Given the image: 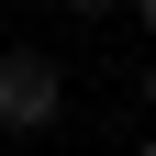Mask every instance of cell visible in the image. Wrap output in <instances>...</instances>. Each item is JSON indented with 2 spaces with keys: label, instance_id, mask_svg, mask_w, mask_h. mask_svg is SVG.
I'll return each mask as SVG.
<instances>
[{
  "label": "cell",
  "instance_id": "obj_1",
  "mask_svg": "<svg viewBox=\"0 0 156 156\" xmlns=\"http://www.w3.org/2000/svg\"><path fill=\"white\" fill-rule=\"evenodd\" d=\"M56 112H67V67H56L45 45H11L0 56V123L11 134H45Z\"/></svg>",
  "mask_w": 156,
  "mask_h": 156
},
{
  "label": "cell",
  "instance_id": "obj_2",
  "mask_svg": "<svg viewBox=\"0 0 156 156\" xmlns=\"http://www.w3.org/2000/svg\"><path fill=\"white\" fill-rule=\"evenodd\" d=\"M67 11H78V23H101V11H123V0H67Z\"/></svg>",
  "mask_w": 156,
  "mask_h": 156
},
{
  "label": "cell",
  "instance_id": "obj_3",
  "mask_svg": "<svg viewBox=\"0 0 156 156\" xmlns=\"http://www.w3.org/2000/svg\"><path fill=\"white\" fill-rule=\"evenodd\" d=\"M134 23H145V34H156V0H134Z\"/></svg>",
  "mask_w": 156,
  "mask_h": 156
},
{
  "label": "cell",
  "instance_id": "obj_4",
  "mask_svg": "<svg viewBox=\"0 0 156 156\" xmlns=\"http://www.w3.org/2000/svg\"><path fill=\"white\" fill-rule=\"evenodd\" d=\"M145 112H156V56H145Z\"/></svg>",
  "mask_w": 156,
  "mask_h": 156
},
{
  "label": "cell",
  "instance_id": "obj_5",
  "mask_svg": "<svg viewBox=\"0 0 156 156\" xmlns=\"http://www.w3.org/2000/svg\"><path fill=\"white\" fill-rule=\"evenodd\" d=\"M134 156H156V134H145V145H134Z\"/></svg>",
  "mask_w": 156,
  "mask_h": 156
}]
</instances>
